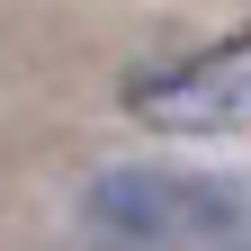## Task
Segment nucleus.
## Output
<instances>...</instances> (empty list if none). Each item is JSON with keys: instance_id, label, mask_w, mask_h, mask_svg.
I'll return each instance as SVG.
<instances>
[{"instance_id": "nucleus-1", "label": "nucleus", "mask_w": 251, "mask_h": 251, "mask_svg": "<svg viewBox=\"0 0 251 251\" xmlns=\"http://www.w3.org/2000/svg\"><path fill=\"white\" fill-rule=\"evenodd\" d=\"M81 233L99 251H251V188L171 162H108L81 179Z\"/></svg>"}, {"instance_id": "nucleus-2", "label": "nucleus", "mask_w": 251, "mask_h": 251, "mask_svg": "<svg viewBox=\"0 0 251 251\" xmlns=\"http://www.w3.org/2000/svg\"><path fill=\"white\" fill-rule=\"evenodd\" d=\"M126 108L144 126H162V135H242L251 126V36L135 72L126 81Z\"/></svg>"}]
</instances>
